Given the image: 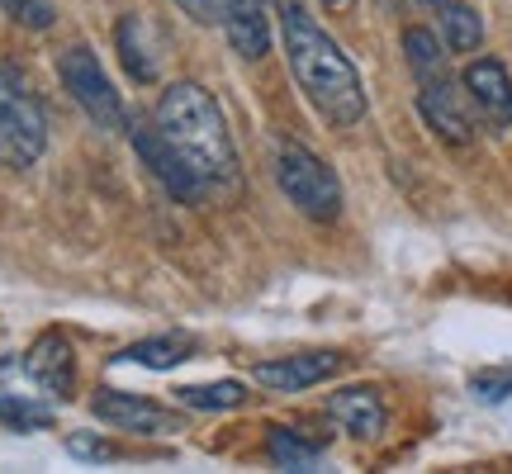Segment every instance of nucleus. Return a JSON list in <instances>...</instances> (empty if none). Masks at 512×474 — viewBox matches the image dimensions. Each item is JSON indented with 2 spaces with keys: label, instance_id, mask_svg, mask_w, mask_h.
I'll return each instance as SVG.
<instances>
[{
  "label": "nucleus",
  "instance_id": "393cba45",
  "mask_svg": "<svg viewBox=\"0 0 512 474\" xmlns=\"http://www.w3.org/2000/svg\"><path fill=\"white\" fill-rule=\"evenodd\" d=\"M323 5H347V0H323Z\"/></svg>",
  "mask_w": 512,
  "mask_h": 474
},
{
  "label": "nucleus",
  "instance_id": "5701e85b",
  "mask_svg": "<svg viewBox=\"0 0 512 474\" xmlns=\"http://www.w3.org/2000/svg\"><path fill=\"white\" fill-rule=\"evenodd\" d=\"M67 451H72V456H81V460H110L114 456L110 446H105V441H95V437H72V441H67Z\"/></svg>",
  "mask_w": 512,
  "mask_h": 474
},
{
  "label": "nucleus",
  "instance_id": "4468645a",
  "mask_svg": "<svg viewBox=\"0 0 512 474\" xmlns=\"http://www.w3.org/2000/svg\"><path fill=\"white\" fill-rule=\"evenodd\" d=\"M114 48H119V57H124V67L133 81H157V72H162V43H157V29H152L143 15L119 19Z\"/></svg>",
  "mask_w": 512,
  "mask_h": 474
},
{
  "label": "nucleus",
  "instance_id": "2eb2a0df",
  "mask_svg": "<svg viewBox=\"0 0 512 474\" xmlns=\"http://www.w3.org/2000/svg\"><path fill=\"white\" fill-rule=\"evenodd\" d=\"M441 5V29H446V48L451 53H475L484 43V24L465 0H437Z\"/></svg>",
  "mask_w": 512,
  "mask_h": 474
},
{
  "label": "nucleus",
  "instance_id": "0eeeda50",
  "mask_svg": "<svg viewBox=\"0 0 512 474\" xmlns=\"http://www.w3.org/2000/svg\"><path fill=\"white\" fill-rule=\"evenodd\" d=\"M418 86H422L418 110L441 143H451V147L475 143V119H470V105H465V95L456 91V81H451V76H432V81H418Z\"/></svg>",
  "mask_w": 512,
  "mask_h": 474
},
{
  "label": "nucleus",
  "instance_id": "a211bd4d",
  "mask_svg": "<svg viewBox=\"0 0 512 474\" xmlns=\"http://www.w3.org/2000/svg\"><path fill=\"white\" fill-rule=\"evenodd\" d=\"M403 53H408V67L418 81H432V76H446V53L437 48V38L427 29H403Z\"/></svg>",
  "mask_w": 512,
  "mask_h": 474
},
{
  "label": "nucleus",
  "instance_id": "7ed1b4c3",
  "mask_svg": "<svg viewBox=\"0 0 512 474\" xmlns=\"http://www.w3.org/2000/svg\"><path fill=\"white\" fill-rule=\"evenodd\" d=\"M43 147H48V119L38 95L10 62H0V162L24 171L43 157Z\"/></svg>",
  "mask_w": 512,
  "mask_h": 474
},
{
  "label": "nucleus",
  "instance_id": "a878e982",
  "mask_svg": "<svg viewBox=\"0 0 512 474\" xmlns=\"http://www.w3.org/2000/svg\"><path fill=\"white\" fill-rule=\"evenodd\" d=\"M427 5H437V0H427Z\"/></svg>",
  "mask_w": 512,
  "mask_h": 474
},
{
  "label": "nucleus",
  "instance_id": "f3484780",
  "mask_svg": "<svg viewBox=\"0 0 512 474\" xmlns=\"http://www.w3.org/2000/svg\"><path fill=\"white\" fill-rule=\"evenodd\" d=\"M185 408H200V413H228V408H242L247 403V389L238 380H219V384H185L176 389Z\"/></svg>",
  "mask_w": 512,
  "mask_h": 474
},
{
  "label": "nucleus",
  "instance_id": "9b49d317",
  "mask_svg": "<svg viewBox=\"0 0 512 474\" xmlns=\"http://www.w3.org/2000/svg\"><path fill=\"white\" fill-rule=\"evenodd\" d=\"M24 370H29V380L38 389H48L57 399H67L72 394V380H76V365H72V347H67V337L62 332H43L29 356H24Z\"/></svg>",
  "mask_w": 512,
  "mask_h": 474
},
{
  "label": "nucleus",
  "instance_id": "6e6552de",
  "mask_svg": "<svg viewBox=\"0 0 512 474\" xmlns=\"http://www.w3.org/2000/svg\"><path fill=\"white\" fill-rule=\"evenodd\" d=\"M342 351H294V356H275V361L256 365V384L271 389V394H299V389H313V384L332 380L342 370Z\"/></svg>",
  "mask_w": 512,
  "mask_h": 474
},
{
  "label": "nucleus",
  "instance_id": "f8f14e48",
  "mask_svg": "<svg viewBox=\"0 0 512 474\" xmlns=\"http://www.w3.org/2000/svg\"><path fill=\"white\" fill-rule=\"evenodd\" d=\"M223 10V29H228V43L238 48L242 57H266L271 53V19H266V0H219Z\"/></svg>",
  "mask_w": 512,
  "mask_h": 474
},
{
  "label": "nucleus",
  "instance_id": "423d86ee",
  "mask_svg": "<svg viewBox=\"0 0 512 474\" xmlns=\"http://www.w3.org/2000/svg\"><path fill=\"white\" fill-rule=\"evenodd\" d=\"M133 152L143 157V166L162 181V190L171 195V200H181V204H200L204 200L209 185L195 176V166L185 162L176 147L166 143L157 124H133Z\"/></svg>",
  "mask_w": 512,
  "mask_h": 474
},
{
  "label": "nucleus",
  "instance_id": "9d476101",
  "mask_svg": "<svg viewBox=\"0 0 512 474\" xmlns=\"http://www.w3.org/2000/svg\"><path fill=\"white\" fill-rule=\"evenodd\" d=\"M91 408H95V418H105L110 427H119V432H176V427H181L176 413L157 408L152 399L124 394V389H100L91 399Z\"/></svg>",
  "mask_w": 512,
  "mask_h": 474
},
{
  "label": "nucleus",
  "instance_id": "4be33fe9",
  "mask_svg": "<svg viewBox=\"0 0 512 474\" xmlns=\"http://www.w3.org/2000/svg\"><path fill=\"white\" fill-rule=\"evenodd\" d=\"M0 5H5L19 24H29V29H48V24L57 19L53 0H0Z\"/></svg>",
  "mask_w": 512,
  "mask_h": 474
},
{
  "label": "nucleus",
  "instance_id": "6ab92c4d",
  "mask_svg": "<svg viewBox=\"0 0 512 474\" xmlns=\"http://www.w3.org/2000/svg\"><path fill=\"white\" fill-rule=\"evenodd\" d=\"M190 351V337H147L138 347H128L119 361H133V365H147V370H166V365L185 361Z\"/></svg>",
  "mask_w": 512,
  "mask_h": 474
},
{
  "label": "nucleus",
  "instance_id": "ddd939ff",
  "mask_svg": "<svg viewBox=\"0 0 512 474\" xmlns=\"http://www.w3.org/2000/svg\"><path fill=\"white\" fill-rule=\"evenodd\" d=\"M328 413H332V422H342L351 437H361V441L380 437L384 422H389L380 389H370V384H356V389H337V394L328 399Z\"/></svg>",
  "mask_w": 512,
  "mask_h": 474
},
{
  "label": "nucleus",
  "instance_id": "f03ea898",
  "mask_svg": "<svg viewBox=\"0 0 512 474\" xmlns=\"http://www.w3.org/2000/svg\"><path fill=\"white\" fill-rule=\"evenodd\" d=\"M152 124L162 128L166 143L195 166V176L204 185L238 181V147H233V133H228V119H223L219 100L204 91V86H195V81L166 86Z\"/></svg>",
  "mask_w": 512,
  "mask_h": 474
},
{
  "label": "nucleus",
  "instance_id": "dca6fc26",
  "mask_svg": "<svg viewBox=\"0 0 512 474\" xmlns=\"http://www.w3.org/2000/svg\"><path fill=\"white\" fill-rule=\"evenodd\" d=\"M266 451L280 470H313L318 460H323V441H309L290 432V427H271V441H266Z\"/></svg>",
  "mask_w": 512,
  "mask_h": 474
},
{
  "label": "nucleus",
  "instance_id": "b1692460",
  "mask_svg": "<svg viewBox=\"0 0 512 474\" xmlns=\"http://www.w3.org/2000/svg\"><path fill=\"white\" fill-rule=\"evenodd\" d=\"M176 5H181L195 24H209V19H214V0H176Z\"/></svg>",
  "mask_w": 512,
  "mask_h": 474
},
{
  "label": "nucleus",
  "instance_id": "aec40b11",
  "mask_svg": "<svg viewBox=\"0 0 512 474\" xmlns=\"http://www.w3.org/2000/svg\"><path fill=\"white\" fill-rule=\"evenodd\" d=\"M0 422H10V427H19V432H29V427H53V413L38 408V403H29V399L0 394Z\"/></svg>",
  "mask_w": 512,
  "mask_h": 474
},
{
  "label": "nucleus",
  "instance_id": "f257e3e1",
  "mask_svg": "<svg viewBox=\"0 0 512 474\" xmlns=\"http://www.w3.org/2000/svg\"><path fill=\"white\" fill-rule=\"evenodd\" d=\"M280 34H285L290 72L299 81V91L309 95L313 110L323 114L332 128L361 124V114H366L361 76L351 67V57L318 29V19L299 0H280Z\"/></svg>",
  "mask_w": 512,
  "mask_h": 474
},
{
  "label": "nucleus",
  "instance_id": "20e7f679",
  "mask_svg": "<svg viewBox=\"0 0 512 474\" xmlns=\"http://www.w3.org/2000/svg\"><path fill=\"white\" fill-rule=\"evenodd\" d=\"M275 181L285 190V200L318 223H332L342 214V181L332 176V166L309 152L304 143H280L275 147Z\"/></svg>",
  "mask_w": 512,
  "mask_h": 474
},
{
  "label": "nucleus",
  "instance_id": "1a4fd4ad",
  "mask_svg": "<svg viewBox=\"0 0 512 474\" xmlns=\"http://www.w3.org/2000/svg\"><path fill=\"white\" fill-rule=\"evenodd\" d=\"M465 95H470V105L489 128L512 124V76L498 57H475L465 67Z\"/></svg>",
  "mask_w": 512,
  "mask_h": 474
},
{
  "label": "nucleus",
  "instance_id": "39448f33",
  "mask_svg": "<svg viewBox=\"0 0 512 474\" xmlns=\"http://www.w3.org/2000/svg\"><path fill=\"white\" fill-rule=\"evenodd\" d=\"M57 76H62V86L72 91V100L81 105V110L91 114L95 128H124V100H119V91L110 86V76H105V67L95 62L91 48H62V57H57Z\"/></svg>",
  "mask_w": 512,
  "mask_h": 474
},
{
  "label": "nucleus",
  "instance_id": "412c9836",
  "mask_svg": "<svg viewBox=\"0 0 512 474\" xmlns=\"http://www.w3.org/2000/svg\"><path fill=\"white\" fill-rule=\"evenodd\" d=\"M470 394H475L479 403L512 399V370H479L475 380H470Z\"/></svg>",
  "mask_w": 512,
  "mask_h": 474
}]
</instances>
